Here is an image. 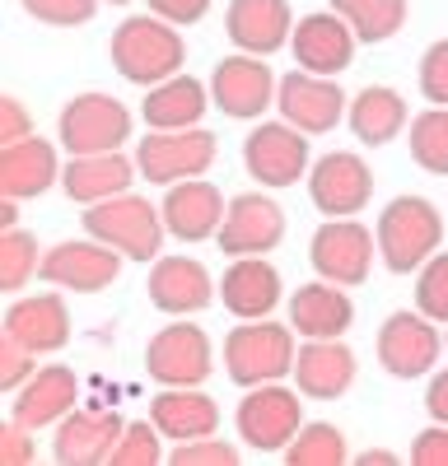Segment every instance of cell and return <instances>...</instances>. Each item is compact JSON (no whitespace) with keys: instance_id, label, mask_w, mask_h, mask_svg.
<instances>
[{"instance_id":"6da1fadb","label":"cell","mask_w":448,"mask_h":466,"mask_svg":"<svg viewBox=\"0 0 448 466\" xmlns=\"http://www.w3.org/2000/svg\"><path fill=\"white\" fill-rule=\"evenodd\" d=\"M107 56L127 85L149 89V85H164L168 75H178L187 66V43H182L178 24H168L159 15H127L112 28Z\"/></svg>"},{"instance_id":"7a4b0ae2","label":"cell","mask_w":448,"mask_h":466,"mask_svg":"<svg viewBox=\"0 0 448 466\" xmlns=\"http://www.w3.org/2000/svg\"><path fill=\"white\" fill-rule=\"evenodd\" d=\"M373 238H379V257L392 276H411V270H421L439 252L443 215L425 197H392L379 224H373Z\"/></svg>"},{"instance_id":"3957f363","label":"cell","mask_w":448,"mask_h":466,"mask_svg":"<svg viewBox=\"0 0 448 466\" xmlns=\"http://www.w3.org/2000/svg\"><path fill=\"white\" fill-rule=\"evenodd\" d=\"M85 233L107 248H117L122 257L131 261H155L164 257V210H155L145 197H136V191H122V197H107L98 206H85L80 215Z\"/></svg>"},{"instance_id":"277c9868","label":"cell","mask_w":448,"mask_h":466,"mask_svg":"<svg viewBox=\"0 0 448 466\" xmlns=\"http://www.w3.org/2000/svg\"><path fill=\"white\" fill-rule=\"evenodd\" d=\"M219 355H224L229 382H239L243 392L248 387H261V382H280L285 373H294V327L271 322V318L239 322L224 336Z\"/></svg>"},{"instance_id":"5b68a950","label":"cell","mask_w":448,"mask_h":466,"mask_svg":"<svg viewBox=\"0 0 448 466\" xmlns=\"http://www.w3.org/2000/svg\"><path fill=\"white\" fill-rule=\"evenodd\" d=\"M136 131V116L122 98L112 94H75L61 116H56V140L66 154H107V149H122Z\"/></svg>"},{"instance_id":"8992f818","label":"cell","mask_w":448,"mask_h":466,"mask_svg":"<svg viewBox=\"0 0 448 466\" xmlns=\"http://www.w3.org/2000/svg\"><path fill=\"white\" fill-rule=\"evenodd\" d=\"M304 392H294L285 382H261L248 387V397L234 410V430L252 452H285L290 439L304 430Z\"/></svg>"},{"instance_id":"52a82bcc","label":"cell","mask_w":448,"mask_h":466,"mask_svg":"<svg viewBox=\"0 0 448 466\" xmlns=\"http://www.w3.org/2000/svg\"><path fill=\"white\" fill-rule=\"evenodd\" d=\"M145 373L159 387H201L215 373V345L187 318L159 327L145 345Z\"/></svg>"},{"instance_id":"ba28073f","label":"cell","mask_w":448,"mask_h":466,"mask_svg":"<svg viewBox=\"0 0 448 466\" xmlns=\"http://www.w3.org/2000/svg\"><path fill=\"white\" fill-rule=\"evenodd\" d=\"M309 261L318 270V280L355 289V285L369 280L373 261H379V238H373V233L360 219H351V215L327 219V224H318L313 243H309Z\"/></svg>"},{"instance_id":"9c48e42d","label":"cell","mask_w":448,"mask_h":466,"mask_svg":"<svg viewBox=\"0 0 448 466\" xmlns=\"http://www.w3.org/2000/svg\"><path fill=\"white\" fill-rule=\"evenodd\" d=\"M243 168L257 177V187H294L299 177H309L313 154H309V136L290 127L285 116L280 122H257L243 140Z\"/></svg>"},{"instance_id":"30bf717a","label":"cell","mask_w":448,"mask_h":466,"mask_svg":"<svg viewBox=\"0 0 448 466\" xmlns=\"http://www.w3.org/2000/svg\"><path fill=\"white\" fill-rule=\"evenodd\" d=\"M215 164V136L206 127H187V131H149L136 145V168L145 182L173 187L187 177H206Z\"/></svg>"},{"instance_id":"8fae6325","label":"cell","mask_w":448,"mask_h":466,"mask_svg":"<svg viewBox=\"0 0 448 466\" xmlns=\"http://www.w3.org/2000/svg\"><path fill=\"white\" fill-rule=\"evenodd\" d=\"M346 107L351 98L341 94L336 75H313V70H290L280 75V89H276V112L285 116L290 127H299L304 136H327L346 122Z\"/></svg>"},{"instance_id":"7c38bea8","label":"cell","mask_w":448,"mask_h":466,"mask_svg":"<svg viewBox=\"0 0 448 466\" xmlns=\"http://www.w3.org/2000/svg\"><path fill=\"white\" fill-rule=\"evenodd\" d=\"M276 89L280 80L271 75L267 56H252V52L224 56L210 75V103L234 122H257L267 107H276Z\"/></svg>"},{"instance_id":"4fadbf2b","label":"cell","mask_w":448,"mask_h":466,"mask_svg":"<svg viewBox=\"0 0 448 466\" xmlns=\"http://www.w3.org/2000/svg\"><path fill=\"white\" fill-rule=\"evenodd\" d=\"M373 350H379L383 373L411 382V378L434 373V364L443 355V336H439V322H430L421 308H416V313H406V308H402V313L383 318L379 345H373Z\"/></svg>"},{"instance_id":"5bb4252c","label":"cell","mask_w":448,"mask_h":466,"mask_svg":"<svg viewBox=\"0 0 448 466\" xmlns=\"http://www.w3.org/2000/svg\"><path fill=\"white\" fill-rule=\"evenodd\" d=\"M373 197V173L360 159L355 149H331L322 159H313L309 168V201L327 215V219H341V215H360Z\"/></svg>"},{"instance_id":"9a60e30c","label":"cell","mask_w":448,"mask_h":466,"mask_svg":"<svg viewBox=\"0 0 448 466\" xmlns=\"http://www.w3.org/2000/svg\"><path fill=\"white\" fill-rule=\"evenodd\" d=\"M122 252L117 248H107V243H98V238H75V243H56L47 257H43V276L47 285H56V289H70V294H98V289H107L112 280L122 276Z\"/></svg>"},{"instance_id":"2e32d148","label":"cell","mask_w":448,"mask_h":466,"mask_svg":"<svg viewBox=\"0 0 448 466\" xmlns=\"http://www.w3.org/2000/svg\"><path fill=\"white\" fill-rule=\"evenodd\" d=\"M215 238L224 257H267L285 238V210L271 197H261V191H243L224 210V224Z\"/></svg>"},{"instance_id":"e0dca14e","label":"cell","mask_w":448,"mask_h":466,"mask_svg":"<svg viewBox=\"0 0 448 466\" xmlns=\"http://www.w3.org/2000/svg\"><path fill=\"white\" fill-rule=\"evenodd\" d=\"M122 430H127V420L117 410L75 406L52 434V457L61 466H107L122 443Z\"/></svg>"},{"instance_id":"ac0fdd59","label":"cell","mask_w":448,"mask_h":466,"mask_svg":"<svg viewBox=\"0 0 448 466\" xmlns=\"http://www.w3.org/2000/svg\"><path fill=\"white\" fill-rule=\"evenodd\" d=\"M290 47H294L299 70L341 75V70H351V61H355L360 37H355V28L336 15V10H313V15H304V19L294 24Z\"/></svg>"},{"instance_id":"d6986e66","label":"cell","mask_w":448,"mask_h":466,"mask_svg":"<svg viewBox=\"0 0 448 466\" xmlns=\"http://www.w3.org/2000/svg\"><path fill=\"white\" fill-rule=\"evenodd\" d=\"M149 303L168 318H192L201 308H210L215 299V276L197 261V257H155L149 266V280H145Z\"/></svg>"},{"instance_id":"ffe728a7","label":"cell","mask_w":448,"mask_h":466,"mask_svg":"<svg viewBox=\"0 0 448 466\" xmlns=\"http://www.w3.org/2000/svg\"><path fill=\"white\" fill-rule=\"evenodd\" d=\"M285 299L280 270L267 257H229V270L219 276V303L229 308L239 322L271 318Z\"/></svg>"},{"instance_id":"44dd1931","label":"cell","mask_w":448,"mask_h":466,"mask_svg":"<svg viewBox=\"0 0 448 466\" xmlns=\"http://www.w3.org/2000/svg\"><path fill=\"white\" fill-rule=\"evenodd\" d=\"M294 24L299 19L290 15V0H229V10H224L229 43L252 56H276L280 47H290Z\"/></svg>"},{"instance_id":"7402d4cb","label":"cell","mask_w":448,"mask_h":466,"mask_svg":"<svg viewBox=\"0 0 448 466\" xmlns=\"http://www.w3.org/2000/svg\"><path fill=\"white\" fill-rule=\"evenodd\" d=\"M164 224L178 243H206L219 233L224 224V210L229 201L219 197V187L206 182V177H187V182H173L164 187Z\"/></svg>"},{"instance_id":"603a6c76","label":"cell","mask_w":448,"mask_h":466,"mask_svg":"<svg viewBox=\"0 0 448 466\" xmlns=\"http://www.w3.org/2000/svg\"><path fill=\"white\" fill-rule=\"evenodd\" d=\"M80 401V382L66 364H43L19 392L10 397V415L28 430H56V424Z\"/></svg>"},{"instance_id":"cb8c5ba5","label":"cell","mask_w":448,"mask_h":466,"mask_svg":"<svg viewBox=\"0 0 448 466\" xmlns=\"http://www.w3.org/2000/svg\"><path fill=\"white\" fill-rule=\"evenodd\" d=\"M0 331L15 336L24 350H33V355H56V350H66V340H70L66 299H61L56 289L15 299V303L5 308V327H0Z\"/></svg>"},{"instance_id":"d4e9b609","label":"cell","mask_w":448,"mask_h":466,"mask_svg":"<svg viewBox=\"0 0 448 466\" xmlns=\"http://www.w3.org/2000/svg\"><path fill=\"white\" fill-rule=\"evenodd\" d=\"M61 182V154L52 140L28 136L19 145H0V197L33 201Z\"/></svg>"},{"instance_id":"484cf974","label":"cell","mask_w":448,"mask_h":466,"mask_svg":"<svg viewBox=\"0 0 448 466\" xmlns=\"http://www.w3.org/2000/svg\"><path fill=\"white\" fill-rule=\"evenodd\" d=\"M355 382V355L351 345L336 340H304L294 350V387L313 401H336L346 397Z\"/></svg>"},{"instance_id":"4316f807","label":"cell","mask_w":448,"mask_h":466,"mask_svg":"<svg viewBox=\"0 0 448 466\" xmlns=\"http://www.w3.org/2000/svg\"><path fill=\"white\" fill-rule=\"evenodd\" d=\"M351 322H355V303L346 285L313 280V285H299L290 299V327L304 340H336L351 331Z\"/></svg>"},{"instance_id":"83f0119b","label":"cell","mask_w":448,"mask_h":466,"mask_svg":"<svg viewBox=\"0 0 448 466\" xmlns=\"http://www.w3.org/2000/svg\"><path fill=\"white\" fill-rule=\"evenodd\" d=\"M136 159H127L122 149H107V154H70V164L61 168V187L70 201L80 206H98L107 197H122L136 182Z\"/></svg>"},{"instance_id":"f1b7e54d","label":"cell","mask_w":448,"mask_h":466,"mask_svg":"<svg viewBox=\"0 0 448 466\" xmlns=\"http://www.w3.org/2000/svg\"><path fill=\"white\" fill-rule=\"evenodd\" d=\"M210 103V85H201L197 75H168L164 85H149L145 89V103H140V116L149 131H187V127H201Z\"/></svg>"},{"instance_id":"f546056e","label":"cell","mask_w":448,"mask_h":466,"mask_svg":"<svg viewBox=\"0 0 448 466\" xmlns=\"http://www.w3.org/2000/svg\"><path fill=\"white\" fill-rule=\"evenodd\" d=\"M149 420L159 424V434L173 443H192L206 434H219V406L201 387H159L149 401Z\"/></svg>"},{"instance_id":"4dcf8cb0","label":"cell","mask_w":448,"mask_h":466,"mask_svg":"<svg viewBox=\"0 0 448 466\" xmlns=\"http://www.w3.org/2000/svg\"><path fill=\"white\" fill-rule=\"evenodd\" d=\"M346 122L355 131L360 145L379 149V145H392L402 131H406V98L388 85H364L351 107H346Z\"/></svg>"},{"instance_id":"1f68e13d","label":"cell","mask_w":448,"mask_h":466,"mask_svg":"<svg viewBox=\"0 0 448 466\" xmlns=\"http://www.w3.org/2000/svg\"><path fill=\"white\" fill-rule=\"evenodd\" d=\"M331 10L341 15L355 28V37L369 47L397 37V28L406 24V0H331Z\"/></svg>"},{"instance_id":"d6a6232c","label":"cell","mask_w":448,"mask_h":466,"mask_svg":"<svg viewBox=\"0 0 448 466\" xmlns=\"http://www.w3.org/2000/svg\"><path fill=\"white\" fill-rule=\"evenodd\" d=\"M406 149H411V159H416V168L448 177V107H425V112L411 116Z\"/></svg>"},{"instance_id":"836d02e7","label":"cell","mask_w":448,"mask_h":466,"mask_svg":"<svg viewBox=\"0 0 448 466\" xmlns=\"http://www.w3.org/2000/svg\"><path fill=\"white\" fill-rule=\"evenodd\" d=\"M290 466H346L351 461V448H346V434L327 420H304V430L290 439V448L280 452Z\"/></svg>"},{"instance_id":"e575fe53","label":"cell","mask_w":448,"mask_h":466,"mask_svg":"<svg viewBox=\"0 0 448 466\" xmlns=\"http://www.w3.org/2000/svg\"><path fill=\"white\" fill-rule=\"evenodd\" d=\"M43 248L28 228H0V289L19 294L37 270H43Z\"/></svg>"},{"instance_id":"d590c367","label":"cell","mask_w":448,"mask_h":466,"mask_svg":"<svg viewBox=\"0 0 448 466\" xmlns=\"http://www.w3.org/2000/svg\"><path fill=\"white\" fill-rule=\"evenodd\" d=\"M164 461V434L155 420H127L122 443L112 452V466H159Z\"/></svg>"},{"instance_id":"8d00e7d4","label":"cell","mask_w":448,"mask_h":466,"mask_svg":"<svg viewBox=\"0 0 448 466\" xmlns=\"http://www.w3.org/2000/svg\"><path fill=\"white\" fill-rule=\"evenodd\" d=\"M416 308L430 322L448 327V252H434L416 270Z\"/></svg>"},{"instance_id":"74e56055","label":"cell","mask_w":448,"mask_h":466,"mask_svg":"<svg viewBox=\"0 0 448 466\" xmlns=\"http://www.w3.org/2000/svg\"><path fill=\"white\" fill-rule=\"evenodd\" d=\"M19 5L37 24H52V28H80L98 15V0H19Z\"/></svg>"},{"instance_id":"f35d334b","label":"cell","mask_w":448,"mask_h":466,"mask_svg":"<svg viewBox=\"0 0 448 466\" xmlns=\"http://www.w3.org/2000/svg\"><path fill=\"white\" fill-rule=\"evenodd\" d=\"M173 466H239V448L219 434H206V439H192V443H178L168 452Z\"/></svg>"},{"instance_id":"ab89813d","label":"cell","mask_w":448,"mask_h":466,"mask_svg":"<svg viewBox=\"0 0 448 466\" xmlns=\"http://www.w3.org/2000/svg\"><path fill=\"white\" fill-rule=\"evenodd\" d=\"M416 85H421L425 103L448 107V37H439V43L425 47V56L416 66Z\"/></svg>"},{"instance_id":"60d3db41","label":"cell","mask_w":448,"mask_h":466,"mask_svg":"<svg viewBox=\"0 0 448 466\" xmlns=\"http://www.w3.org/2000/svg\"><path fill=\"white\" fill-rule=\"evenodd\" d=\"M33 373H37V355H33V350H24L15 336L0 331V392L15 397Z\"/></svg>"},{"instance_id":"b9f144b4","label":"cell","mask_w":448,"mask_h":466,"mask_svg":"<svg viewBox=\"0 0 448 466\" xmlns=\"http://www.w3.org/2000/svg\"><path fill=\"white\" fill-rule=\"evenodd\" d=\"M37 430L19 424L15 415L0 424V466H33L37 461V443H33Z\"/></svg>"},{"instance_id":"7bdbcfd3","label":"cell","mask_w":448,"mask_h":466,"mask_svg":"<svg viewBox=\"0 0 448 466\" xmlns=\"http://www.w3.org/2000/svg\"><path fill=\"white\" fill-rule=\"evenodd\" d=\"M411 461L416 466H448V424H425V430L411 439Z\"/></svg>"},{"instance_id":"ee69618b","label":"cell","mask_w":448,"mask_h":466,"mask_svg":"<svg viewBox=\"0 0 448 466\" xmlns=\"http://www.w3.org/2000/svg\"><path fill=\"white\" fill-rule=\"evenodd\" d=\"M28 136H33L28 107H24L15 94H5V98H0V145H19V140H28Z\"/></svg>"},{"instance_id":"f6af8a7d","label":"cell","mask_w":448,"mask_h":466,"mask_svg":"<svg viewBox=\"0 0 448 466\" xmlns=\"http://www.w3.org/2000/svg\"><path fill=\"white\" fill-rule=\"evenodd\" d=\"M145 5H149V15H159V19H168L178 28L201 24L210 15V0H145Z\"/></svg>"},{"instance_id":"bcb514c9","label":"cell","mask_w":448,"mask_h":466,"mask_svg":"<svg viewBox=\"0 0 448 466\" xmlns=\"http://www.w3.org/2000/svg\"><path fill=\"white\" fill-rule=\"evenodd\" d=\"M425 410H430V420L448 424V369L430 373V387H425Z\"/></svg>"},{"instance_id":"7dc6e473","label":"cell","mask_w":448,"mask_h":466,"mask_svg":"<svg viewBox=\"0 0 448 466\" xmlns=\"http://www.w3.org/2000/svg\"><path fill=\"white\" fill-rule=\"evenodd\" d=\"M402 457L397 452H388V448H364L360 457H355V466H397Z\"/></svg>"},{"instance_id":"c3c4849f","label":"cell","mask_w":448,"mask_h":466,"mask_svg":"<svg viewBox=\"0 0 448 466\" xmlns=\"http://www.w3.org/2000/svg\"><path fill=\"white\" fill-rule=\"evenodd\" d=\"M0 228H19V201L0 197Z\"/></svg>"},{"instance_id":"681fc988","label":"cell","mask_w":448,"mask_h":466,"mask_svg":"<svg viewBox=\"0 0 448 466\" xmlns=\"http://www.w3.org/2000/svg\"><path fill=\"white\" fill-rule=\"evenodd\" d=\"M107 5H131V0H107Z\"/></svg>"},{"instance_id":"f907efd6","label":"cell","mask_w":448,"mask_h":466,"mask_svg":"<svg viewBox=\"0 0 448 466\" xmlns=\"http://www.w3.org/2000/svg\"><path fill=\"white\" fill-rule=\"evenodd\" d=\"M443 350H448V336H443Z\"/></svg>"}]
</instances>
